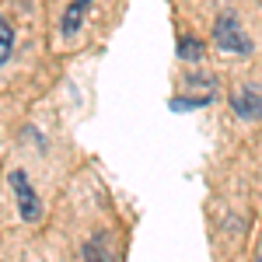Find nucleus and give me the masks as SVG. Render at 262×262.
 <instances>
[{"label": "nucleus", "instance_id": "f257e3e1", "mask_svg": "<svg viewBox=\"0 0 262 262\" xmlns=\"http://www.w3.org/2000/svg\"><path fill=\"white\" fill-rule=\"evenodd\" d=\"M213 46H221L224 53H242V56L252 53V39L242 32V25L234 21V14H221L217 18V25H213Z\"/></svg>", "mask_w": 262, "mask_h": 262}, {"label": "nucleus", "instance_id": "f03ea898", "mask_svg": "<svg viewBox=\"0 0 262 262\" xmlns=\"http://www.w3.org/2000/svg\"><path fill=\"white\" fill-rule=\"evenodd\" d=\"M11 189H14V200H18V213L25 217V221L32 224V221H39V213H42V203L39 196H35V189H32V182H28V175L25 171H11Z\"/></svg>", "mask_w": 262, "mask_h": 262}, {"label": "nucleus", "instance_id": "7ed1b4c3", "mask_svg": "<svg viewBox=\"0 0 262 262\" xmlns=\"http://www.w3.org/2000/svg\"><path fill=\"white\" fill-rule=\"evenodd\" d=\"M231 108L242 119H262V91L259 88H242L231 95Z\"/></svg>", "mask_w": 262, "mask_h": 262}, {"label": "nucleus", "instance_id": "20e7f679", "mask_svg": "<svg viewBox=\"0 0 262 262\" xmlns=\"http://www.w3.org/2000/svg\"><path fill=\"white\" fill-rule=\"evenodd\" d=\"M95 0H74L70 7H67V14H63V35L70 39L74 32H81L84 25V14H88V7H91Z\"/></svg>", "mask_w": 262, "mask_h": 262}, {"label": "nucleus", "instance_id": "39448f33", "mask_svg": "<svg viewBox=\"0 0 262 262\" xmlns=\"http://www.w3.org/2000/svg\"><path fill=\"white\" fill-rule=\"evenodd\" d=\"M11 49H14V32H11V25L0 18V63L11 60Z\"/></svg>", "mask_w": 262, "mask_h": 262}, {"label": "nucleus", "instance_id": "423d86ee", "mask_svg": "<svg viewBox=\"0 0 262 262\" xmlns=\"http://www.w3.org/2000/svg\"><path fill=\"white\" fill-rule=\"evenodd\" d=\"M179 56H182V60H200V56H203L200 39H182L179 42Z\"/></svg>", "mask_w": 262, "mask_h": 262}, {"label": "nucleus", "instance_id": "0eeeda50", "mask_svg": "<svg viewBox=\"0 0 262 262\" xmlns=\"http://www.w3.org/2000/svg\"><path fill=\"white\" fill-rule=\"evenodd\" d=\"M84 262H108V255L101 252V245H98V238L88 242V248H84Z\"/></svg>", "mask_w": 262, "mask_h": 262}]
</instances>
